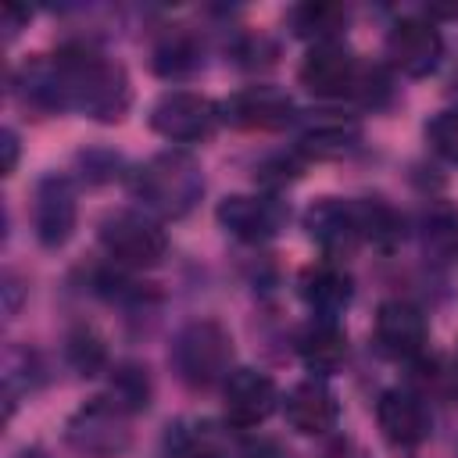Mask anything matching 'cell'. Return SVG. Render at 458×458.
I'll use <instances>...</instances> for the list:
<instances>
[{
	"instance_id": "cell-5",
	"label": "cell",
	"mask_w": 458,
	"mask_h": 458,
	"mask_svg": "<svg viewBox=\"0 0 458 458\" xmlns=\"http://www.w3.org/2000/svg\"><path fill=\"white\" fill-rule=\"evenodd\" d=\"M100 243L104 250L122 261V265H132V268H147V265H157L168 250V236L165 229L147 218V215H136V211H118L111 218H104L100 225Z\"/></svg>"
},
{
	"instance_id": "cell-10",
	"label": "cell",
	"mask_w": 458,
	"mask_h": 458,
	"mask_svg": "<svg viewBox=\"0 0 458 458\" xmlns=\"http://www.w3.org/2000/svg\"><path fill=\"white\" fill-rule=\"evenodd\" d=\"M426 318L408 301H383L376 311V344L383 354L411 361L426 351Z\"/></svg>"
},
{
	"instance_id": "cell-12",
	"label": "cell",
	"mask_w": 458,
	"mask_h": 458,
	"mask_svg": "<svg viewBox=\"0 0 458 458\" xmlns=\"http://www.w3.org/2000/svg\"><path fill=\"white\" fill-rule=\"evenodd\" d=\"M376 419H379V429L390 444L397 447H415L429 437L433 429V415L429 408L422 404V397H415L411 390H386L376 404Z\"/></svg>"
},
{
	"instance_id": "cell-19",
	"label": "cell",
	"mask_w": 458,
	"mask_h": 458,
	"mask_svg": "<svg viewBox=\"0 0 458 458\" xmlns=\"http://www.w3.org/2000/svg\"><path fill=\"white\" fill-rule=\"evenodd\" d=\"M422 250L437 265H451L458 258V211L451 204H433L422 215Z\"/></svg>"
},
{
	"instance_id": "cell-2",
	"label": "cell",
	"mask_w": 458,
	"mask_h": 458,
	"mask_svg": "<svg viewBox=\"0 0 458 458\" xmlns=\"http://www.w3.org/2000/svg\"><path fill=\"white\" fill-rule=\"evenodd\" d=\"M200 190H204V179H200L197 161L186 154H175V150L157 154L154 161H147L136 172V197L168 218L186 215L197 204Z\"/></svg>"
},
{
	"instance_id": "cell-16",
	"label": "cell",
	"mask_w": 458,
	"mask_h": 458,
	"mask_svg": "<svg viewBox=\"0 0 458 458\" xmlns=\"http://www.w3.org/2000/svg\"><path fill=\"white\" fill-rule=\"evenodd\" d=\"M283 411L297 433H326L336 422V397L318 379H308L286 394Z\"/></svg>"
},
{
	"instance_id": "cell-15",
	"label": "cell",
	"mask_w": 458,
	"mask_h": 458,
	"mask_svg": "<svg viewBox=\"0 0 458 458\" xmlns=\"http://www.w3.org/2000/svg\"><path fill=\"white\" fill-rule=\"evenodd\" d=\"M32 218H36V236L47 243V247H57L72 236V225H75V193L68 186V179H47L36 193V208H32Z\"/></svg>"
},
{
	"instance_id": "cell-22",
	"label": "cell",
	"mask_w": 458,
	"mask_h": 458,
	"mask_svg": "<svg viewBox=\"0 0 458 458\" xmlns=\"http://www.w3.org/2000/svg\"><path fill=\"white\" fill-rule=\"evenodd\" d=\"M354 140H358V125L340 122V118H322V122H315V125L304 132V150L336 154V150L351 147Z\"/></svg>"
},
{
	"instance_id": "cell-8",
	"label": "cell",
	"mask_w": 458,
	"mask_h": 458,
	"mask_svg": "<svg viewBox=\"0 0 458 458\" xmlns=\"http://www.w3.org/2000/svg\"><path fill=\"white\" fill-rule=\"evenodd\" d=\"M222 397H225V419L236 429H254L279 404L276 383L258 369H233L222 383Z\"/></svg>"
},
{
	"instance_id": "cell-14",
	"label": "cell",
	"mask_w": 458,
	"mask_h": 458,
	"mask_svg": "<svg viewBox=\"0 0 458 458\" xmlns=\"http://www.w3.org/2000/svg\"><path fill=\"white\" fill-rule=\"evenodd\" d=\"M225 114L240 129H279L293 118V100L276 86H247L229 97Z\"/></svg>"
},
{
	"instance_id": "cell-26",
	"label": "cell",
	"mask_w": 458,
	"mask_h": 458,
	"mask_svg": "<svg viewBox=\"0 0 458 458\" xmlns=\"http://www.w3.org/2000/svg\"><path fill=\"white\" fill-rule=\"evenodd\" d=\"M193 43L186 39V36H168L161 47H157V54H154V68L161 72V75H179V72H186V68H193Z\"/></svg>"
},
{
	"instance_id": "cell-11",
	"label": "cell",
	"mask_w": 458,
	"mask_h": 458,
	"mask_svg": "<svg viewBox=\"0 0 458 458\" xmlns=\"http://www.w3.org/2000/svg\"><path fill=\"white\" fill-rule=\"evenodd\" d=\"M122 408L114 401H93L89 408H82L72 422H68V440L82 451V454H100L111 458L125 447V429H122Z\"/></svg>"
},
{
	"instance_id": "cell-3",
	"label": "cell",
	"mask_w": 458,
	"mask_h": 458,
	"mask_svg": "<svg viewBox=\"0 0 458 458\" xmlns=\"http://www.w3.org/2000/svg\"><path fill=\"white\" fill-rule=\"evenodd\" d=\"M172 361L190 386H211L218 379L225 383L233 361V336L218 322H190L175 336Z\"/></svg>"
},
{
	"instance_id": "cell-27",
	"label": "cell",
	"mask_w": 458,
	"mask_h": 458,
	"mask_svg": "<svg viewBox=\"0 0 458 458\" xmlns=\"http://www.w3.org/2000/svg\"><path fill=\"white\" fill-rule=\"evenodd\" d=\"M14 161H18V140H14V132L7 129V132H4V175L14 172Z\"/></svg>"
},
{
	"instance_id": "cell-24",
	"label": "cell",
	"mask_w": 458,
	"mask_h": 458,
	"mask_svg": "<svg viewBox=\"0 0 458 458\" xmlns=\"http://www.w3.org/2000/svg\"><path fill=\"white\" fill-rule=\"evenodd\" d=\"M68 361L82 372V376H93L100 365H104V358H107V351H104V340L93 333V329H75L72 336H68Z\"/></svg>"
},
{
	"instance_id": "cell-6",
	"label": "cell",
	"mask_w": 458,
	"mask_h": 458,
	"mask_svg": "<svg viewBox=\"0 0 458 458\" xmlns=\"http://www.w3.org/2000/svg\"><path fill=\"white\" fill-rule=\"evenodd\" d=\"M386 57L397 72L422 79L429 75L444 57V36L440 29L422 14H404L386 32Z\"/></svg>"
},
{
	"instance_id": "cell-18",
	"label": "cell",
	"mask_w": 458,
	"mask_h": 458,
	"mask_svg": "<svg viewBox=\"0 0 458 458\" xmlns=\"http://www.w3.org/2000/svg\"><path fill=\"white\" fill-rule=\"evenodd\" d=\"M297 354L311 372H333L344 358H347V336L336 322L322 318L311 322L301 336H297Z\"/></svg>"
},
{
	"instance_id": "cell-4",
	"label": "cell",
	"mask_w": 458,
	"mask_h": 458,
	"mask_svg": "<svg viewBox=\"0 0 458 458\" xmlns=\"http://www.w3.org/2000/svg\"><path fill=\"white\" fill-rule=\"evenodd\" d=\"M150 125L157 136L172 143H200L215 132L218 125V107L215 100L190 93V89H168L154 100L150 107Z\"/></svg>"
},
{
	"instance_id": "cell-20",
	"label": "cell",
	"mask_w": 458,
	"mask_h": 458,
	"mask_svg": "<svg viewBox=\"0 0 458 458\" xmlns=\"http://www.w3.org/2000/svg\"><path fill=\"white\" fill-rule=\"evenodd\" d=\"M290 25L297 36L304 39H315V43H333V36L347 25V11L340 4H326V0H311V4H301L293 7L290 14Z\"/></svg>"
},
{
	"instance_id": "cell-7",
	"label": "cell",
	"mask_w": 458,
	"mask_h": 458,
	"mask_svg": "<svg viewBox=\"0 0 458 458\" xmlns=\"http://www.w3.org/2000/svg\"><path fill=\"white\" fill-rule=\"evenodd\" d=\"M297 79L315 97H347V93H358L361 68H358L354 54L333 39V43H315L308 50Z\"/></svg>"
},
{
	"instance_id": "cell-9",
	"label": "cell",
	"mask_w": 458,
	"mask_h": 458,
	"mask_svg": "<svg viewBox=\"0 0 458 458\" xmlns=\"http://www.w3.org/2000/svg\"><path fill=\"white\" fill-rule=\"evenodd\" d=\"M218 222L247 243H261L268 236H276L286 222V208L276 197H261V193H233L218 204Z\"/></svg>"
},
{
	"instance_id": "cell-23",
	"label": "cell",
	"mask_w": 458,
	"mask_h": 458,
	"mask_svg": "<svg viewBox=\"0 0 458 458\" xmlns=\"http://www.w3.org/2000/svg\"><path fill=\"white\" fill-rule=\"evenodd\" d=\"M147 397H150L147 369L122 365V369L114 372V404H118L122 411H136V408H147Z\"/></svg>"
},
{
	"instance_id": "cell-13",
	"label": "cell",
	"mask_w": 458,
	"mask_h": 458,
	"mask_svg": "<svg viewBox=\"0 0 458 458\" xmlns=\"http://www.w3.org/2000/svg\"><path fill=\"white\" fill-rule=\"evenodd\" d=\"M304 225H308V233H311V240H315L326 254H347V250H354V243L361 240V233H358V215H354V200L322 197L318 204L308 208Z\"/></svg>"
},
{
	"instance_id": "cell-1",
	"label": "cell",
	"mask_w": 458,
	"mask_h": 458,
	"mask_svg": "<svg viewBox=\"0 0 458 458\" xmlns=\"http://www.w3.org/2000/svg\"><path fill=\"white\" fill-rule=\"evenodd\" d=\"M54 72H57L64 104H75L86 114L104 118V122L122 118L129 104V86L118 64L104 61L89 47H64L54 57Z\"/></svg>"
},
{
	"instance_id": "cell-25",
	"label": "cell",
	"mask_w": 458,
	"mask_h": 458,
	"mask_svg": "<svg viewBox=\"0 0 458 458\" xmlns=\"http://www.w3.org/2000/svg\"><path fill=\"white\" fill-rule=\"evenodd\" d=\"M426 140L440 157L458 165V111H437L426 125Z\"/></svg>"
},
{
	"instance_id": "cell-17",
	"label": "cell",
	"mask_w": 458,
	"mask_h": 458,
	"mask_svg": "<svg viewBox=\"0 0 458 458\" xmlns=\"http://www.w3.org/2000/svg\"><path fill=\"white\" fill-rule=\"evenodd\" d=\"M301 297L308 301V308H315L318 315H336L347 308L351 301V276L340 265H311L301 272Z\"/></svg>"
},
{
	"instance_id": "cell-28",
	"label": "cell",
	"mask_w": 458,
	"mask_h": 458,
	"mask_svg": "<svg viewBox=\"0 0 458 458\" xmlns=\"http://www.w3.org/2000/svg\"><path fill=\"white\" fill-rule=\"evenodd\" d=\"M451 372H454V390H458V351H454V369Z\"/></svg>"
},
{
	"instance_id": "cell-21",
	"label": "cell",
	"mask_w": 458,
	"mask_h": 458,
	"mask_svg": "<svg viewBox=\"0 0 458 458\" xmlns=\"http://www.w3.org/2000/svg\"><path fill=\"white\" fill-rule=\"evenodd\" d=\"M354 215H358L361 240H369L372 247L390 250L401 240V233H404L401 215L390 204H383V200H354Z\"/></svg>"
}]
</instances>
